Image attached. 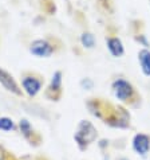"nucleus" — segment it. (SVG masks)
<instances>
[{"label":"nucleus","mask_w":150,"mask_h":160,"mask_svg":"<svg viewBox=\"0 0 150 160\" xmlns=\"http://www.w3.org/2000/svg\"><path fill=\"white\" fill-rule=\"evenodd\" d=\"M96 136H98V133H96L95 127L90 121H87V120H82L78 124L77 131H75L74 140L79 147V149L85 151L92 141H95Z\"/></svg>","instance_id":"obj_1"},{"label":"nucleus","mask_w":150,"mask_h":160,"mask_svg":"<svg viewBox=\"0 0 150 160\" xmlns=\"http://www.w3.org/2000/svg\"><path fill=\"white\" fill-rule=\"evenodd\" d=\"M113 93L115 96L117 100H120L121 102H126L133 98L134 96V88L130 82H127L126 79H122V78H118L113 82Z\"/></svg>","instance_id":"obj_2"},{"label":"nucleus","mask_w":150,"mask_h":160,"mask_svg":"<svg viewBox=\"0 0 150 160\" xmlns=\"http://www.w3.org/2000/svg\"><path fill=\"white\" fill-rule=\"evenodd\" d=\"M133 149L141 156H146L150 151V136L145 133H137L133 137Z\"/></svg>","instance_id":"obj_3"},{"label":"nucleus","mask_w":150,"mask_h":160,"mask_svg":"<svg viewBox=\"0 0 150 160\" xmlns=\"http://www.w3.org/2000/svg\"><path fill=\"white\" fill-rule=\"evenodd\" d=\"M30 51L32 52L34 55H36V57H40V58H47V57H50L52 54L54 48H52V46L48 42L42 41V39H38V41H34L32 43H31Z\"/></svg>","instance_id":"obj_4"},{"label":"nucleus","mask_w":150,"mask_h":160,"mask_svg":"<svg viewBox=\"0 0 150 160\" xmlns=\"http://www.w3.org/2000/svg\"><path fill=\"white\" fill-rule=\"evenodd\" d=\"M0 83H2V85L6 88L8 92L14 93V94H16V96H20L21 94L20 88L16 83L14 77H12L10 73H7L6 70H3V69H0Z\"/></svg>","instance_id":"obj_5"},{"label":"nucleus","mask_w":150,"mask_h":160,"mask_svg":"<svg viewBox=\"0 0 150 160\" xmlns=\"http://www.w3.org/2000/svg\"><path fill=\"white\" fill-rule=\"evenodd\" d=\"M21 85H23V89L30 97H35L42 89V82L39 81L38 78H35V77H26V78H23Z\"/></svg>","instance_id":"obj_6"},{"label":"nucleus","mask_w":150,"mask_h":160,"mask_svg":"<svg viewBox=\"0 0 150 160\" xmlns=\"http://www.w3.org/2000/svg\"><path fill=\"white\" fill-rule=\"evenodd\" d=\"M107 48L110 51V54L113 57H122L123 52H125V48H123V43L120 38H109L107 39Z\"/></svg>","instance_id":"obj_7"},{"label":"nucleus","mask_w":150,"mask_h":160,"mask_svg":"<svg viewBox=\"0 0 150 160\" xmlns=\"http://www.w3.org/2000/svg\"><path fill=\"white\" fill-rule=\"evenodd\" d=\"M138 61H139L141 69H142V73L150 77V51L148 48H143V50H141L138 52Z\"/></svg>","instance_id":"obj_8"},{"label":"nucleus","mask_w":150,"mask_h":160,"mask_svg":"<svg viewBox=\"0 0 150 160\" xmlns=\"http://www.w3.org/2000/svg\"><path fill=\"white\" fill-rule=\"evenodd\" d=\"M19 129L21 132V135H23L26 139H28V140L34 135V128H32V125H31V122L28 121V120H26V118H21L19 121Z\"/></svg>","instance_id":"obj_9"},{"label":"nucleus","mask_w":150,"mask_h":160,"mask_svg":"<svg viewBox=\"0 0 150 160\" xmlns=\"http://www.w3.org/2000/svg\"><path fill=\"white\" fill-rule=\"evenodd\" d=\"M62 88V73L60 72H55L52 75L51 83L48 86V92H54V93H59Z\"/></svg>","instance_id":"obj_10"},{"label":"nucleus","mask_w":150,"mask_h":160,"mask_svg":"<svg viewBox=\"0 0 150 160\" xmlns=\"http://www.w3.org/2000/svg\"><path fill=\"white\" fill-rule=\"evenodd\" d=\"M15 122L10 117H0V131L3 132H11L15 129Z\"/></svg>","instance_id":"obj_11"},{"label":"nucleus","mask_w":150,"mask_h":160,"mask_svg":"<svg viewBox=\"0 0 150 160\" xmlns=\"http://www.w3.org/2000/svg\"><path fill=\"white\" fill-rule=\"evenodd\" d=\"M81 42H82V44L85 47H87V48H92L94 47V44H95V39H94V35L92 34H90V32H85L81 37Z\"/></svg>","instance_id":"obj_12"},{"label":"nucleus","mask_w":150,"mask_h":160,"mask_svg":"<svg viewBox=\"0 0 150 160\" xmlns=\"http://www.w3.org/2000/svg\"><path fill=\"white\" fill-rule=\"evenodd\" d=\"M0 160H15V159L11 156V153L8 151H6L4 147L0 145Z\"/></svg>","instance_id":"obj_13"},{"label":"nucleus","mask_w":150,"mask_h":160,"mask_svg":"<svg viewBox=\"0 0 150 160\" xmlns=\"http://www.w3.org/2000/svg\"><path fill=\"white\" fill-rule=\"evenodd\" d=\"M81 86L83 89H86V90H90V89H92V86H94V82H92L90 78H83L81 81Z\"/></svg>","instance_id":"obj_14"},{"label":"nucleus","mask_w":150,"mask_h":160,"mask_svg":"<svg viewBox=\"0 0 150 160\" xmlns=\"http://www.w3.org/2000/svg\"><path fill=\"white\" fill-rule=\"evenodd\" d=\"M120 160H129V159H126V158H121Z\"/></svg>","instance_id":"obj_15"}]
</instances>
